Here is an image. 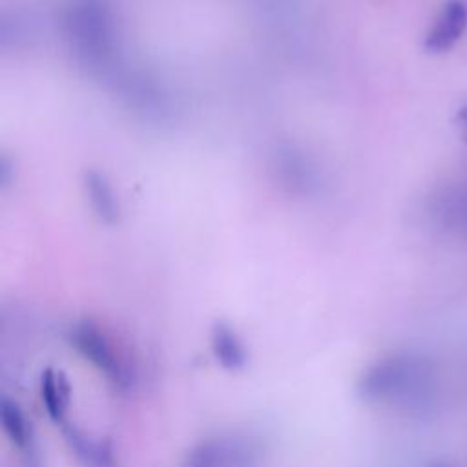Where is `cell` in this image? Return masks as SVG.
<instances>
[{"label": "cell", "instance_id": "obj_3", "mask_svg": "<svg viewBox=\"0 0 467 467\" xmlns=\"http://www.w3.org/2000/svg\"><path fill=\"white\" fill-rule=\"evenodd\" d=\"M62 440L75 460L84 467H113L115 452L109 441L86 432L82 427L64 421L60 425Z\"/></svg>", "mask_w": 467, "mask_h": 467}, {"label": "cell", "instance_id": "obj_5", "mask_svg": "<svg viewBox=\"0 0 467 467\" xmlns=\"http://www.w3.org/2000/svg\"><path fill=\"white\" fill-rule=\"evenodd\" d=\"M38 392L46 414L57 425L67 421L69 403H71V383L66 372L47 367L42 370L38 379Z\"/></svg>", "mask_w": 467, "mask_h": 467}, {"label": "cell", "instance_id": "obj_8", "mask_svg": "<svg viewBox=\"0 0 467 467\" xmlns=\"http://www.w3.org/2000/svg\"><path fill=\"white\" fill-rule=\"evenodd\" d=\"M462 120H463V126H465V130H467V108L462 111Z\"/></svg>", "mask_w": 467, "mask_h": 467}, {"label": "cell", "instance_id": "obj_6", "mask_svg": "<svg viewBox=\"0 0 467 467\" xmlns=\"http://www.w3.org/2000/svg\"><path fill=\"white\" fill-rule=\"evenodd\" d=\"M467 26V7L460 0L447 2L432 24L425 46L432 51H445L456 44Z\"/></svg>", "mask_w": 467, "mask_h": 467}, {"label": "cell", "instance_id": "obj_1", "mask_svg": "<svg viewBox=\"0 0 467 467\" xmlns=\"http://www.w3.org/2000/svg\"><path fill=\"white\" fill-rule=\"evenodd\" d=\"M71 348L117 390H128L137 379L126 352L93 321H78L67 332Z\"/></svg>", "mask_w": 467, "mask_h": 467}, {"label": "cell", "instance_id": "obj_4", "mask_svg": "<svg viewBox=\"0 0 467 467\" xmlns=\"http://www.w3.org/2000/svg\"><path fill=\"white\" fill-rule=\"evenodd\" d=\"M210 352L221 368L241 372L250 361L248 345L228 323H215L210 332Z\"/></svg>", "mask_w": 467, "mask_h": 467}, {"label": "cell", "instance_id": "obj_2", "mask_svg": "<svg viewBox=\"0 0 467 467\" xmlns=\"http://www.w3.org/2000/svg\"><path fill=\"white\" fill-rule=\"evenodd\" d=\"M266 447L248 431H221L195 441L181 467H263Z\"/></svg>", "mask_w": 467, "mask_h": 467}, {"label": "cell", "instance_id": "obj_7", "mask_svg": "<svg viewBox=\"0 0 467 467\" xmlns=\"http://www.w3.org/2000/svg\"><path fill=\"white\" fill-rule=\"evenodd\" d=\"M0 418L5 436L22 454L35 449L33 425L27 420L24 409L16 401L4 396L0 401Z\"/></svg>", "mask_w": 467, "mask_h": 467}]
</instances>
